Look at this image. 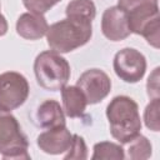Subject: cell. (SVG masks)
Returning a JSON list of instances; mask_svg holds the SVG:
<instances>
[{"instance_id": "10", "label": "cell", "mask_w": 160, "mask_h": 160, "mask_svg": "<svg viewBox=\"0 0 160 160\" xmlns=\"http://www.w3.org/2000/svg\"><path fill=\"white\" fill-rule=\"evenodd\" d=\"M72 141V134L66 128V125L46 129V131L41 132L38 139L36 144L41 151L50 155H59L66 152L70 148Z\"/></svg>"}, {"instance_id": "15", "label": "cell", "mask_w": 160, "mask_h": 160, "mask_svg": "<svg viewBox=\"0 0 160 160\" xmlns=\"http://www.w3.org/2000/svg\"><path fill=\"white\" fill-rule=\"evenodd\" d=\"M125 145H128L126 148L128 158L131 160H146L151 156L152 152L151 142L148 140L146 136L141 134H138Z\"/></svg>"}, {"instance_id": "21", "label": "cell", "mask_w": 160, "mask_h": 160, "mask_svg": "<svg viewBox=\"0 0 160 160\" xmlns=\"http://www.w3.org/2000/svg\"><path fill=\"white\" fill-rule=\"evenodd\" d=\"M8 29H9V25H8V21L5 19V16L1 14V1H0V36L6 35Z\"/></svg>"}, {"instance_id": "5", "label": "cell", "mask_w": 160, "mask_h": 160, "mask_svg": "<svg viewBox=\"0 0 160 160\" xmlns=\"http://www.w3.org/2000/svg\"><path fill=\"white\" fill-rule=\"evenodd\" d=\"M29 141L11 112L0 111V155L8 160H29Z\"/></svg>"}, {"instance_id": "7", "label": "cell", "mask_w": 160, "mask_h": 160, "mask_svg": "<svg viewBox=\"0 0 160 160\" xmlns=\"http://www.w3.org/2000/svg\"><path fill=\"white\" fill-rule=\"evenodd\" d=\"M146 59L144 54L132 48L119 50L112 60V68L118 78L128 84L139 82L146 71Z\"/></svg>"}, {"instance_id": "11", "label": "cell", "mask_w": 160, "mask_h": 160, "mask_svg": "<svg viewBox=\"0 0 160 160\" xmlns=\"http://www.w3.org/2000/svg\"><path fill=\"white\" fill-rule=\"evenodd\" d=\"M49 24L42 14L24 12L16 20V32L25 40H39L46 35Z\"/></svg>"}, {"instance_id": "4", "label": "cell", "mask_w": 160, "mask_h": 160, "mask_svg": "<svg viewBox=\"0 0 160 160\" xmlns=\"http://www.w3.org/2000/svg\"><path fill=\"white\" fill-rule=\"evenodd\" d=\"M34 74L39 86L48 91H59L68 84L71 69L68 60L59 52L46 50L35 58Z\"/></svg>"}, {"instance_id": "3", "label": "cell", "mask_w": 160, "mask_h": 160, "mask_svg": "<svg viewBox=\"0 0 160 160\" xmlns=\"http://www.w3.org/2000/svg\"><path fill=\"white\" fill-rule=\"evenodd\" d=\"M92 35V25L82 24L70 19H62L49 26L46 41L52 51L59 54L70 52L84 46Z\"/></svg>"}, {"instance_id": "1", "label": "cell", "mask_w": 160, "mask_h": 160, "mask_svg": "<svg viewBox=\"0 0 160 160\" xmlns=\"http://www.w3.org/2000/svg\"><path fill=\"white\" fill-rule=\"evenodd\" d=\"M128 14L130 31L141 35L149 45L160 48L159 0H118Z\"/></svg>"}, {"instance_id": "17", "label": "cell", "mask_w": 160, "mask_h": 160, "mask_svg": "<svg viewBox=\"0 0 160 160\" xmlns=\"http://www.w3.org/2000/svg\"><path fill=\"white\" fill-rule=\"evenodd\" d=\"M159 109H160V98L150 99V102L144 110V122L148 129L158 132L160 130L159 121Z\"/></svg>"}, {"instance_id": "12", "label": "cell", "mask_w": 160, "mask_h": 160, "mask_svg": "<svg viewBox=\"0 0 160 160\" xmlns=\"http://www.w3.org/2000/svg\"><path fill=\"white\" fill-rule=\"evenodd\" d=\"M36 120L39 126L45 129L66 125L62 106L54 99H48L39 105L36 110Z\"/></svg>"}, {"instance_id": "2", "label": "cell", "mask_w": 160, "mask_h": 160, "mask_svg": "<svg viewBox=\"0 0 160 160\" xmlns=\"http://www.w3.org/2000/svg\"><path fill=\"white\" fill-rule=\"evenodd\" d=\"M106 118L111 136L125 145L141 130L139 106L134 99L126 95H118L106 106Z\"/></svg>"}, {"instance_id": "20", "label": "cell", "mask_w": 160, "mask_h": 160, "mask_svg": "<svg viewBox=\"0 0 160 160\" xmlns=\"http://www.w3.org/2000/svg\"><path fill=\"white\" fill-rule=\"evenodd\" d=\"M160 68H155L152 70V72L149 75L148 78V82H146V91H148V96L150 99H155V98H160V91H159V79H160Z\"/></svg>"}, {"instance_id": "9", "label": "cell", "mask_w": 160, "mask_h": 160, "mask_svg": "<svg viewBox=\"0 0 160 160\" xmlns=\"http://www.w3.org/2000/svg\"><path fill=\"white\" fill-rule=\"evenodd\" d=\"M101 32L110 41H121L130 36L126 11L119 5L108 8L101 16Z\"/></svg>"}, {"instance_id": "18", "label": "cell", "mask_w": 160, "mask_h": 160, "mask_svg": "<svg viewBox=\"0 0 160 160\" xmlns=\"http://www.w3.org/2000/svg\"><path fill=\"white\" fill-rule=\"evenodd\" d=\"M65 160H71V159H76V160H85L88 159V148L85 144V140L82 136L78 135V134H72V141L70 144V148L68 149L66 154L64 155Z\"/></svg>"}, {"instance_id": "8", "label": "cell", "mask_w": 160, "mask_h": 160, "mask_svg": "<svg viewBox=\"0 0 160 160\" xmlns=\"http://www.w3.org/2000/svg\"><path fill=\"white\" fill-rule=\"evenodd\" d=\"M76 86L84 92L88 104L94 105L102 101L110 94L111 80L100 69H88L76 80Z\"/></svg>"}, {"instance_id": "14", "label": "cell", "mask_w": 160, "mask_h": 160, "mask_svg": "<svg viewBox=\"0 0 160 160\" xmlns=\"http://www.w3.org/2000/svg\"><path fill=\"white\" fill-rule=\"evenodd\" d=\"M66 18L82 24H92L96 16V6L92 0H71L65 9Z\"/></svg>"}, {"instance_id": "13", "label": "cell", "mask_w": 160, "mask_h": 160, "mask_svg": "<svg viewBox=\"0 0 160 160\" xmlns=\"http://www.w3.org/2000/svg\"><path fill=\"white\" fill-rule=\"evenodd\" d=\"M62 110L68 118H80L84 115L88 101L84 92L76 85H65L61 89Z\"/></svg>"}, {"instance_id": "19", "label": "cell", "mask_w": 160, "mask_h": 160, "mask_svg": "<svg viewBox=\"0 0 160 160\" xmlns=\"http://www.w3.org/2000/svg\"><path fill=\"white\" fill-rule=\"evenodd\" d=\"M59 1L61 0H22V4L30 12L44 15Z\"/></svg>"}, {"instance_id": "6", "label": "cell", "mask_w": 160, "mask_h": 160, "mask_svg": "<svg viewBox=\"0 0 160 160\" xmlns=\"http://www.w3.org/2000/svg\"><path fill=\"white\" fill-rule=\"evenodd\" d=\"M28 79L18 71L0 74V111L11 112L20 108L29 98Z\"/></svg>"}, {"instance_id": "16", "label": "cell", "mask_w": 160, "mask_h": 160, "mask_svg": "<svg viewBox=\"0 0 160 160\" xmlns=\"http://www.w3.org/2000/svg\"><path fill=\"white\" fill-rule=\"evenodd\" d=\"M94 154L91 156L92 160H122L125 159V150L120 144H115L111 141H100L96 142L92 148Z\"/></svg>"}]
</instances>
